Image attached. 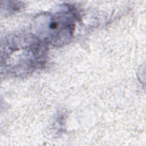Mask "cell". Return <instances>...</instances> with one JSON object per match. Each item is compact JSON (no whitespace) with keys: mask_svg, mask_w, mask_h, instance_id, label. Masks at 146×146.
I'll return each instance as SVG.
<instances>
[{"mask_svg":"<svg viewBox=\"0 0 146 146\" xmlns=\"http://www.w3.org/2000/svg\"><path fill=\"white\" fill-rule=\"evenodd\" d=\"M47 44L34 34L18 32L1 42V72L14 77L27 76L45 64Z\"/></svg>","mask_w":146,"mask_h":146,"instance_id":"cell-1","label":"cell"},{"mask_svg":"<svg viewBox=\"0 0 146 146\" xmlns=\"http://www.w3.org/2000/svg\"><path fill=\"white\" fill-rule=\"evenodd\" d=\"M76 18L75 13L68 6L55 13L41 14L34 22L36 35L47 45L64 46L73 37Z\"/></svg>","mask_w":146,"mask_h":146,"instance_id":"cell-2","label":"cell"},{"mask_svg":"<svg viewBox=\"0 0 146 146\" xmlns=\"http://www.w3.org/2000/svg\"><path fill=\"white\" fill-rule=\"evenodd\" d=\"M4 5L2 4V9H5V13L7 14L13 13L21 10L23 6V3L18 1H5Z\"/></svg>","mask_w":146,"mask_h":146,"instance_id":"cell-3","label":"cell"}]
</instances>
